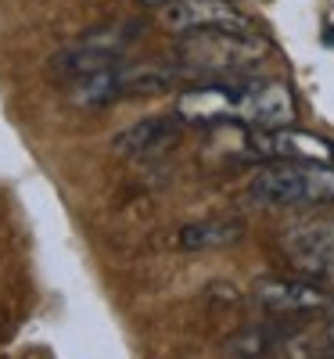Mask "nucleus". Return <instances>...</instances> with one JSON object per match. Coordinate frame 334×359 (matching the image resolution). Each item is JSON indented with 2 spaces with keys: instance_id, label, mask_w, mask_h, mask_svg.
<instances>
[{
  "instance_id": "obj_1",
  "label": "nucleus",
  "mask_w": 334,
  "mask_h": 359,
  "mask_svg": "<svg viewBox=\"0 0 334 359\" xmlns=\"http://www.w3.org/2000/svg\"><path fill=\"white\" fill-rule=\"evenodd\" d=\"M269 57L259 33H187L176 43V65L201 79H237Z\"/></svg>"
},
{
  "instance_id": "obj_2",
  "label": "nucleus",
  "mask_w": 334,
  "mask_h": 359,
  "mask_svg": "<svg viewBox=\"0 0 334 359\" xmlns=\"http://www.w3.org/2000/svg\"><path fill=\"white\" fill-rule=\"evenodd\" d=\"M248 194L273 208H320L334 205V165L281 162L266 165L248 180Z\"/></svg>"
},
{
  "instance_id": "obj_3",
  "label": "nucleus",
  "mask_w": 334,
  "mask_h": 359,
  "mask_svg": "<svg viewBox=\"0 0 334 359\" xmlns=\"http://www.w3.org/2000/svg\"><path fill=\"white\" fill-rule=\"evenodd\" d=\"M187 72L180 65H115L94 76H83L72 83V101L79 108H105L119 97H140V94H162L173 90L176 79Z\"/></svg>"
},
{
  "instance_id": "obj_4",
  "label": "nucleus",
  "mask_w": 334,
  "mask_h": 359,
  "mask_svg": "<svg viewBox=\"0 0 334 359\" xmlns=\"http://www.w3.org/2000/svg\"><path fill=\"white\" fill-rule=\"evenodd\" d=\"M137 33H140V25H133V22L98 29V33L83 36L79 43L58 50L51 57V69L58 76H65L69 83H76L83 76H94V72H105V69H115V65L126 62V50L137 40Z\"/></svg>"
},
{
  "instance_id": "obj_5",
  "label": "nucleus",
  "mask_w": 334,
  "mask_h": 359,
  "mask_svg": "<svg viewBox=\"0 0 334 359\" xmlns=\"http://www.w3.org/2000/svg\"><path fill=\"white\" fill-rule=\"evenodd\" d=\"M255 302L269 313V316H313V313H327L330 309V298H334V287L316 280V277H262L255 280L252 287Z\"/></svg>"
},
{
  "instance_id": "obj_6",
  "label": "nucleus",
  "mask_w": 334,
  "mask_h": 359,
  "mask_svg": "<svg viewBox=\"0 0 334 359\" xmlns=\"http://www.w3.org/2000/svg\"><path fill=\"white\" fill-rule=\"evenodd\" d=\"M162 25L169 33H259L255 22L234 0H173L162 4Z\"/></svg>"
},
{
  "instance_id": "obj_7",
  "label": "nucleus",
  "mask_w": 334,
  "mask_h": 359,
  "mask_svg": "<svg viewBox=\"0 0 334 359\" xmlns=\"http://www.w3.org/2000/svg\"><path fill=\"white\" fill-rule=\"evenodd\" d=\"M281 248L298 273L334 287V219H306L284 230Z\"/></svg>"
},
{
  "instance_id": "obj_8",
  "label": "nucleus",
  "mask_w": 334,
  "mask_h": 359,
  "mask_svg": "<svg viewBox=\"0 0 334 359\" xmlns=\"http://www.w3.org/2000/svg\"><path fill=\"white\" fill-rule=\"evenodd\" d=\"M248 151L266 162H302V165H334V144L309 130H259L248 137Z\"/></svg>"
},
{
  "instance_id": "obj_9",
  "label": "nucleus",
  "mask_w": 334,
  "mask_h": 359,
  "mask_svg": "<svg viewBox=\"0 0 334 359\" xmlns=\"http://www.w3.org/2000/svg\"><path fill=\"white\" fill-rule=\"evenodd\" d=\"M241 94H245V83H230V79L205 83V86H194V90L176 97V115L184 118V123H198V126L237 123L241 118Z\"/></svg>"
},
{
  "instance_id": "obj_10",
  "label": "nucleus",
  "mask_w": 334,
  "mask_h": 359,
  "mask_svg": "<svg viewBox=\"0 0 334 359\" xmlns=\"http://www.w3.org/2000/svg\"><path fill=\"white\" fill-rule=\"evenodd\" d=\"M237 123L255 130H281L295 123V94L281 79H248L241 94V118Z\"/></svg>"
},
{
  "instance_id": "obj_11",
  "label": "nucleus",
  "mask_w": 334,
  "mask_h": 359,
  "mask_svg": "<svg viewBox=\"0 0 334 359\" xmlns=\"http://www.w3.org/2000/svg\"><path fill=\"white\" fill-rule=\"evenodd\" d=\"M180 123H184L180 115H147L140 123L126 126L123 133H115L112 147L119 155H130V158H151V155H159L176 144Z\"/></svg>"
},
{
  "instance_id": "obj_12",
  "label": "nucleus",
  "mask_w": 334,
  "mask_h": 359,
  "mask_svg": "<svg viewBox=\"0 0 334 359\" xmlns=\"http://www.w3.org/2000/svg\"><path fill=\"white\" fill-rule=\"evenodd\" d=\"M284 320V316H281ZM281 320H269V323H255V327H245L241 334H234L227 341V352L230 359H266L273 355L281 345L291 341L295 327L291 323H281Z\"/></svg>"
},
{
  "instance_id": "obj_13",
  "label": "nucleus",
  "mask_w": 334,
  "mask_h": 359,
  "mask_svg": "<svg viewBox=\"0 0 334 359\" xmlns=\"http://www.w3.org/2000/svg\"><path fill=\"white\" fill-rule=\"evenodd\" d=\"M245 237V223L237 219H198L180 230V248L184 252H216L230 248Z\"/></svg>"
},
{
  "instance_id": "obj_14",
  "label": "nucleus",
  "mask_w": 334,
  "mask_h": 359,
  "mask_svg": "<svg viewBox=\"0 0 334 359\" xmlns=\"http://www.w3.org/2000/svg\"><path fill=\"white\" fill-rule=\"evenodd\" d=\"M320 348L323 352H334V316H330V323L323 327V334H320Z\"/></svg>"
},
{
  "instance_id": "obj_15",
  "label": "nucleus",
  "mask_w": 334,
  "mask_h": 359,
  "mask_svg": "<svg viewBox=\"0 0 334 359\" xmlns=\"http://www.w3.org/2000/svg\"><path fill=\"white\" fill-rule=\"evenodd\" d=\"M144 8H162V4H173V0H140Z\"/></svg>"
},
{
  "instance_id": "obj_16",
  "label": "nucleus",
  "mask_w": 334,
  "mask_h": 359,
  "mask_svg": "<svg viewBox=\"0 0 334 359\" xmlns=\"http://www.w3.org/2000/svg\"><path fill=\"white\" fill-rule=\"evenodd\" d=\"M316 359H334V352H320V355H316Z\"/></svg>"
},
{
  "instance_id": "obj_17",
  "label": "nucleus",
  "mask_w": 334,
  "mask_h": 359,
  "mask_svg": "<svg viewBox=\"0 0 334 359\" xmlns=\"http://www.w3.org/2000/svg\"><path fill=\"white\" fill-rule=\"evenodd\" d=\"M327 316H334V298H330V309H327Z\"/></svg>"
}]
</instances>
